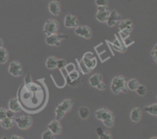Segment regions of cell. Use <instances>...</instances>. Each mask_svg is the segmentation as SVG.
Listing matches in <instances>:
<instances>
[{"instance_id": "cell-19", "label": "cell", "mask_w": 157, "mask_h": 139, "mask_svg": "<svg viewBox=\"0 0 157 139\" xmlns=\"http://www.w3.org/2000/svg\"><path fill=\"white\" fill-rule=\"evenodd\" d=\"M57 59L55 57H49L46 60V67L48 70H53L57 67Z\"/></svg>"}, {"instance_id": "cell-5", "label": "cell", "mask_w": 157, "mask_h": 139, "mask_svg": "<svg viewBox=\"0 0 157 139\" xmlns=\"http://www.w3.org/2000/svg\"><path fill=\"white\" fill-rule=\"evenodd\" d=\"M9 73L13 76H20L22 75V66L18 61H12L9 67Z\"/></svg>"}, {"instance_id": "cell-38", "label": "cell", "mask_w": 157, "mask_h": 139, "mask_svg": "<svg viewBox=\"0 0 157 139\" xmlns=\"http://www.w3.org/2000/svg\"><path fill=\"white\" fill-rule=\"evenodd\" d=\"M11 139H24V138L18 135H12V137H11Z\"/></svg>"}, {"instance_id": "cell-30", "label": "cell", "mask_w": 157, "mask_h": 139, "mask_svg": "<svg viewBox=\"0 0 157 139\" xmlns=\"http://www.w3.org/2000/svg\"><path fill=\"white\" fill-rule=\"evenodd\" d=\"M96 5L98 7H101V6H107V3H108V0H95Z\"/></svg>"}, {"instance_id": "cell-33", "label": "cell", "mask_w": 157, "mask_h": 139, "mask_svg": "<svg viewBox=\"0 0 157 139\" xmlns=\"http://www.w3.org/2000/svg\"><path fill=\"white\" fill-rule=\"evenodd\" d=\"M156 53H157V47H156V45H155L154 47H153V50H152V51H151V56L153 57V60H155V62H156L157 61Z\"/></svg>"}, {"instance_id": "cell-6", "label": "cell", "mask_w": 157, "mask_h": 139, "mask_svg": "<svg viewBox=\"0 0 157 139\" xmlns=\"http://www.w3.org/2000/svg\"><path fill=\"white\" fill-rule=\"evenodd\" d=\"M110 11L107 6H101L98 8V12L96 14V18L100 22H107L110 15Z\"/></svg>"}, {"instance_id": "cell-35", "label": "cell", "mask_w": 157, "mask_h": 139, "mask_svg": "<svg viewBox=\"0 0 157 139\" xmlns=\"http://www.w3.org/2000/svg\"><path fill=\"white\" fill-rule=\"evenodd\" d=\"M26 85H29V86H30V89H29V90H30L31 91L34 92V91H37V90H38V88H37L36 86H35V84L32 83V82H31V83H29V84H26Z\"/></svg>"}, {"instance_id": "cell-26", "label": "cell", "mask_w": 157, "mask_h": 139, "mask_svg": "<svg viewBox=\"0 0 157 139\" xmlns=\"http://www.w3.org/2000/svg\"><path fill=\"white\" fill-rule=\"evenodd\" d=\"M136 92L139 96H143L147 93V88H146L145 86L140 85L139 86L137 87V89L136 90Z\"/></svg>"}, {"instance_id": "cell-13", "label": "cell", "mask_w": 157, "mask_h": 139, "mask_svg": "<svg viewBox=\"0 0 157 139\" xmlns=\"http://www.w3.org/2000/svg\"><path fill=\"white\" fill-rule=\"evenodd\" d=\"M48 128L49 131H52L54 134H61V125L59 122V121L53 120L48 125Z\"/></svg>"}, {"instance_id": "cell-31", "label": "cell", "mask_w": 157, "mask_h": 139, "mask_svg": "<svg viewBox=\"0 0 157 139\" xmlns=\"http://www.w3.org/2000/svg\"><path fill=\"white\" fill-rule=\"evenodd\" d=\"M15 112L12 111V110H10V109L6 110V118L14 119H15Z\"/></svg>"}, {"instance_id": "cell-39", "label": "cell", "mask_w": 157, "mask_h": 139, "mask_svg": "<svg viewBox=\"0 0 157 139\" xmlns=\"http://www.w3.org/2000/svg\"><path fill=\"white\" fill-rule=\"evenodd\" d=\"M2 46H3V41H2V40L0 38V48H2Z\"/></svg>"}, {"instance_id": "cell-14", "label": "cell", "mask_w": 157, "mask_h": 139, "mask_svg": "<svg viewBox=\"0 0 157 139\" xmlns=\"http://www.w3.org/2000/svg\"><path fill=\"white\" fill-rule=\"evenodd\" d=\"M73 102L74 101L72 100V99H65V100L63 101L61 104H59V105L57 106V108L59 109L60 111L66 113L71 110L72 105H73Z\"/></svg>"}, {"instance_id": "cell-9", "label": "cell", "mask_w": 157, "mask_h": 139, "mask_svg": "<svg viewBox=\"0 0 157 139\" xmlns=\"http://www.w3.org/2000/svg\"><path fill=\"white\" fill-rule=\"evenodd\" d=\"M90 53H87L84 54V57H83L82 62L84 65L86 66L88 70H92V69L94 68L97 65V60L96 58L94 57V55H92V57H90Z\"/></svg>"}, {"instance_id": "cell-25", "label": "cell", "mask_w": 157, "mask_h": 139, "mask_svg": "<svg viewBox=\"0 0 157 139\" xmlns=\"http://www.w3.org/2000/svg\"><path fill=\"white\" fill-rule=\"evenodd\" d=\"M41 139H55V134L49 130L44 131L41 134Z\"/></svg>"}, {"instance_id": "cell-34", "label": "cell", "mask_w": 157, "mask_h": 139, "mask_svg": "<svg viewBox=\"0 0 157 139\" xmlns=\"http://www.w3.org/2000/svg\"><path fill=\"white\" fill-rule=\"evenodd\" d=\"M97 88L99 90H104L106 89V85L103 81H101L98 86H97Z\"/></svg>"}, {"instance_id": "cell-40", "label": "cell", "mask_w": 157, "mask_h": 139, "mask_svg": "<svg viewBox=\"0 0 157 139\" xmlns=\"http://www.w3.org/2000/svg\"><path fill=\"white\" fill-rule=\"evenodd\" d=\"M1 139H9V138H8L7 137H2Z\"/></svg>"}, {"instance_id": "cell-2", "label": "cell", "mask_w": 157, "mask_h": 139, "mask_svg": "<svg viewBox=\"0 0 157 139\" xmlns=\"http://www.w3.org/2000/svg\"><path fill=\"white\" fill-rule=\"evenodd\" d=\"M14 122H15L20 129H28L32 125V119L31 116L27 115H23L18 118L14 119Z\"/></svg>"}, {"instance_id": "cell-11", "label": "cell", "mask_w": 157, "mask_h": 139, "mask_svg": "<svg viewBox=\"0 0 157 139\" xmlns=\"http://www.w3.org/2000/svg\"><path fill=\"white\" fill-rule=\"evenodd\" d=\"M120 30L125 34H129L133 29V22L130 19L123 20L119 24Z\"/></svg>"}, {"instance_id": "cell-21", "label": "cell", "mask_w": 157, "mask_h": 139, "mask_svg": "<svg viewBox=\"0 0 157 139\" xmlns=\"http://www.w3.org/2000/svg\"><path fill=\"white\" fill-rule=\"evenodd\" d=\"M140 85V84L139 83L136 79H131L127 82V88L131 91H136V90Z\"/></svg>"}, {"instance_id": "cell-1", "label": "cell", "mask_w": 157, "mask_h": 139, "mask_svg": "<svg viewBox=\"0 0 157 139\" xmlns=\"http://www.w3.org/2000/svg\"><path fill=\"white\" fill-rule=\"evenodd\" d=\"M127 79L123 76H115L112 79L111 84H110V89L111 91L114 94H118L122 92L127 91Z\"/></svg>"}, {"instance_id": "cell-23", "label": "cell", "mask_w": 157, "mask_h": 139, "mask_svg": "<svg viewBox=\"0 0 157 139\" xmlns=\"http://www.w3.org/2000/svg\"><path fill=\"white\" fill-rule=\"evenodd\" d=\"M145 112H147L149 114L152 115L156 116L157 115V104L154 103L153 105H148V106L144 108Z\"/></svg>"}, {"instance_id": "cell-4", "label": "cell", "mask_w": 157, "mask_h": 139, "mask_svg": "<svg viewBox=\"0 0 157 139\" xmlns=\"http://www.w3.org/2000/svg\"><path fill=\"white\" fill-rule=\"evenodd\" d=\"M67 38V35H62V34H54V35H49L46 38V44L50 46H58L61 44V41L62 39Z\"/></svg>"}, {"instance_id": "cell-17", "label": "cell", "mask_w": 157, "mask_h": 139, "mask_svg": "<svg viewBox=\"0 0 157 139\" xmlns=\"http://www.w3.org/2000/svg\"><path fill=\"white\" fill-rule=\"evenodd\" d=\"M142 117V111L140 108H134L130 112V119L133 122H138Z\"/></svg>"}, {"instance_id": "cell-41", "label": "cell", "mask_w": 157, "mask_h": 139, "mask_svg": "<svg viewBox=\"0 0 157 139\" xmlns=\"http://www.w3.org/2000/svg\"><path fill=\"white\" fill-rule=\"evenodd\" d=\"M150 139H157V137H151V138H150Z\"/></svg>"}, {"instance_id": "cell-28", "label": "cell", "mask_w": 157, "mask_h": 139, "mask_svg": "<svg viewBox=\"0 0 157 139\" xmlns=\"http://www.w3.org/2000/svg\"><path fill=\"white\" fill-rule=\"evenodd\" d=\"M99 139H112L111 134L110 131H104V133L99 136Z\"/></svg>"}, {"instance_id": "cell-36", "label": "cell", "mask_w": 157, "mask_h": 139, "mask_svg": "<svg viewBox=\"0 0 157 139\" xmlns=\"http://www.w3.org/2000/svg\"><path fill=\"white\" fill-rule=\"evenodd\" d=\"M25 82L26 84H29L32 82V79H31V76L30 75H27L25 78Z\"/></svg>"}, {"instance_id": "cell-22", "label": "cell", "mask_w": 157, "mask_h": 139, "mask_svg": "<svg viewBox=\"0 0 157 139\" xmlns=\"http://www.w3.org/2000/svg\"><path fill=\"white\" fill-rule=\"evenodd\" d=\"M78 114H79V116L83 119H86L89 117L90 115V110H89L88 108L87 107L82 106L79 108L78 110Z\"/></svg>"}, {"instance_id": "cell-7", "label": "cell", "mask_w": 157, "mask_h": 139, "mask_svg": "<svg viewBox=\"0 0 157 139\" xmlns=\"http://www.w3.org/2000/svg\"><path fill=\"white\" fill-rule=\"evenodd\" d=\"M95 116L98 119L101 121H105L107 119H113V114L111 111L106 108H99L95 112Z\"/></svg>"}, {"instance_id": "cell-37", "label": "cell", "mask_w": 157, "mask_h": 139, "mask_svg": "<svg viewBox=\"0 0 157 139\" xmlns=\"http://www.w3.org/2000/svg\"><path fill=\"white\" fill-rule=\"evenodd\" d=\"M104 131L102 129V128H101V127H98V128L96 129V132H97V134H98V136L101 135V134L104 133Z\"/></svg>"}, {"instance_id": "cell-32", "label": "cell", "mask_w": 157, "mask_h": 139, "mask_svg": "<svg viewBox=\"0 0 157 139\" xmlns=\"http://www.w3.org/2000/svg\"><path fill=\"white\" fill-rule=\"evenodd\" d=\"M6 118V109L4 108L0 107V121Z\"/></svg>"}, {"instance_id": "cell-12", "label": "cell", "mask_w": 157, "mask_h": 139, "mask_svg": "<svg viewBox=\"0 0 157 139\" xmlns=\"http://www.w3.org/2000/svg\"><path fill=\"white\" fill-rule=\"evenodd\" d=\"M121 15H120L117 11H111V12H110V15H109V18L107 21V24H108V26H110V27H113V26H114L115 24H117V22L118 21H121Z\"/></svg>"}, {"instance_id": "cell-29", "label": "cell", "mask_w": 157, "mask_h": 139, "mask_svg": "<svg viewBox=\"0 0 157 139\" xmlns=\"http://www.w3.org/2000/svg\"><path fill=\"white\" fill-rule=\"evenodd\" d=\"M103 123H104V125H105V126L108 127V128H111V127H113V125H114V119H110L105 121H103Z\"/></svg>"}, {"instance_id": "cell-18", "label": "cell", "mask_w": 157, "mask_h": 139, "mask_svg": "<svg viewBox=\"0 0 157 139\" xmlns=\"http://www.w3.org/2000/svg\"><path fill=\"white\" fill-rule=\"evenodd\" d=\"M102 75H101L100 73H95L93 74L89 79V82H90V85L92 87H97V86L100 83V82L102 81Z\"/></svg>"}, {"instance_id": "cell-16", "label": "cell", "mask_w": 157, "mask_h": 139, "mask_svg": "<svg viewBox=\"0 0 157 139\" xmlns=\"http://www.w3.org/2000/svg\"><path fill=\"white\" fill-rule=\"evenodd\" d=\"M9 109L15 112H20L21 110V105H20L19 102H18V99L16 98H12L9 100Z\"/></svg>"}, {"instance_id": "cell-3", "label": "cell", "mask_w": 157, "mask_h": 139, "mask_svg": "<svg viewBox=\"0 0 157 139\" xmlns=\"http://www.w3.org/2000/svg\"><path fill=\"white\" fill-rule=\"evenodd\" d=\"M58 27H59V24H58V22L56 20H48L44 26V33L47 36L54 35V34H55L57 32Z\"/></svg>"}, {"instance_id": "cell-27", "label": "cell", "mask_w": 157, "mask_h": 139, "mask_svg": "<svg viewBox=\"0 0 157 139\" xmlns=\"http://www.w3.org/2000/svg\"><path fill=\"white\" fill-rule=\"evenodd\" d=\"M66 65H67V63H66V61L64 60L59 59L57 61V67L58 69H60V70L66 67Z\"/></svg>"}, {"instance_id": "cell-15", "label": "cell", "mask_w": 157, "mask_h": 139, "mask_svg": "<svg viewBox=\"0 0 157 139\" xmlns=\"http://www.w3.org/2000/svg\"><path fill=\"white\" fill-rule=\"evenodd\" d=\"M48 9L52 15L57 16L61 12V5H60L58 2L52 1L50 2V3L48 5Z\"/></svg>"}, {"instance_id": "cell-10", "label": "cell", "mask_w": 157, "mask_h": 139, "mask_svg": "<svg viewBox=\"0 0 157 139\" xmlns=\"http://www.w3.org/2000/svg\"><path fill=\"white\" fill-rule=\"evenodd\" d=\"M64 25L67 27H77L79 26V21L77 17L68 14L64 18Z\"/></svg>"}, {"instance_id": "cell-8", "label": "cell", "mask_w": 157, "mask_h": 139, "mask_svg": "<svg viewBox=\"0 0 157 139\" xmlns=\"http://www.w3.org/2000/svg\"><path fill=\"white\" fill-rule=\"evenodd\" d=\"M75 34L82 38H86V39H90L92 36L91 30L89 27L84 26H78L75 28Z\"/></svg>"}, {"instance_id": "cell-20", "label": "cell", "mask_w": 157, "mask_h": 139, "mask_svg": "<svg viewBox=\"0 0 157 139\" xmlns=\"http://www.w3.org/2000/svg\"><path fill=\"white\" fill-rule=\"evenodd\" d=\"M0 124H1V126L3 128H5V129H9V128L13 126L14 119H9V118H5L4 119L0 121Z\"/></svg>"}, {"instance_id": "cell-24", "label": "cell", "mask_w": 157, "mask_h": 139, "mask_svg": "<svg viewBox=\"0 0 157 139\" xmlns=\"http://www.w3.org/2000/svg\"><path fill=\"white\" fill-rule=\"evenodd\" d=\"M8 57H9V54H8L7 50L3 47L0 48V64L6 63V61L8 60Z\"/></svg>"}]
</instances>
